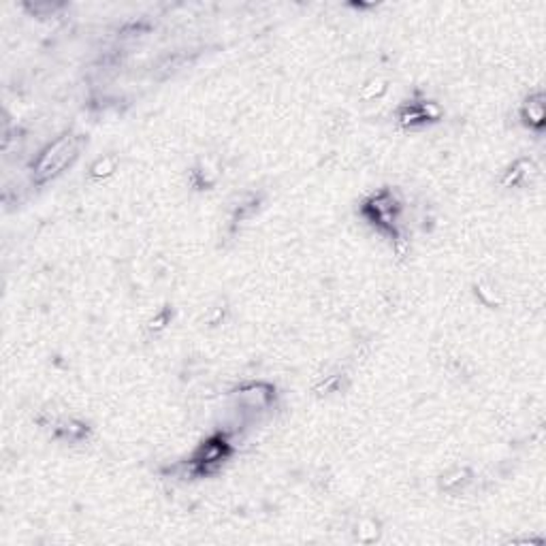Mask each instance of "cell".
Instances as JSON below:
<instances>
[{
	"instance_id": "6da1fadb",
	"label": "cell",
	"mask_w": 546,
	"mask_h": 546,
	"mask_svg": "<svg viewBox=\"0 0 546 546\" xmlns=\"http://www.w3.org/2000/svg\"><path fill=\"white\" fill-rule=\"evenodd\" d=\"M75 156H77L75 139L73 137L60 139L49 147L45 154H43V158L39 161V167H36V175H39L41 180H49V177L60 174V171H63Z\"/></svg>"
}]
</instances>
